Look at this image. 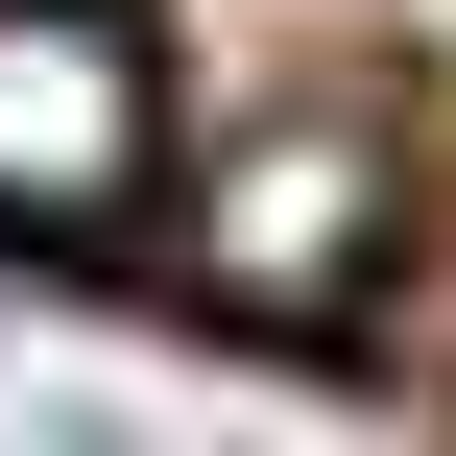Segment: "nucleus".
Wrapping results in <instances>:
<instances>
[{"instance_id":"f257e3e1","label":"nucleus","mask_w":456,"mask_h":456,"mask_svg":"<svg viewBox=\"0 0 456 456\" xmlns=\"http://www.w3.org/2000/svg\"><path fill=\"white\" fill-rule=\"evenodd\" d=\"M385 216H409L385 120H240L216 192H192V289H216L240 337H313V313L385 289Z\"/></svg>"},{"instance_id":"f03ea898","label":"nucleus","mask_w":456,"mask_h":456,"mask_svg":"<svg viewBox=\"0 0 456 456\" xmlns=\"http://www.w3.org/2000/svg\"><path fill=\"white\" fill-rule=\"evenodd\" d=\"M168 192V72L120 0H0V240H120Z\"/></svg>"}]
</instances>
